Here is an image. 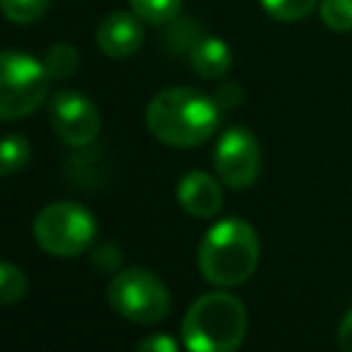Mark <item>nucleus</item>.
<instances>
[{
  "label": "nucleus",
  "instance_id": "obj_2",
  "mask_svg": "<svg viewBox=\"0 0 352 352\" xmlns=\"http://www.w3.org/2000/svg\"><path fill=\"white\" fill-rule=\"evenodd\" d=\"M261 245L256 228L242 217L217 220L201 239L198 270L212 286H239L258 267Z\"/></svg>",
  "mask_w": 352,
  "mask_h": 352
},
{
  "label": "nucleus",
  "instance_id": "obj_7",
  "mask_svg": "<svg viewBox=\"0 0 352 352\" xmlns=\"http://www.w3.org/2000/svg\"><path fill=\"white\" fill-rule=\"evenodd\" d=\"M214 170L231 190L253 187L261 173V146L245 126H228L214 146Z\"/></svg>",
  "mask_w": 352,
  "mask_h": 352
},
{
  "label": "nucleus",
  "instance_id": "obj_9",
  "mask_svg": "<svg viewBox=\"0 0 352 352\" xmlns=\"http://www.w3.org/2000/svg\"><path fill=\"white\" fill-rule=\"evenodd\" d=\"M143 19L138 14L113 11L96 28V47L113 60L132 58L143 47Z\"/></svg>",
  "mask_w": 352,
  "mask_h": 352
},
{
  "label": "nucleus",
  "instance_id": "obj_22",
  "mask_svg": "<svg viewBox=\"0 0 352 352\" xmlns=\"http://www.w3.org/2000/svg\"><path fill=\"white\" fill-rule=\"evenodd\" d=\"M338 349L341 352H352V308L341 316V322H338Z\"/></svg>",
  "mask_w": 352,
  "mask_h": 352
},
{
  "label": "nucleus",
  "instance_id": "obj_17",
  "mask_svg": "<svg viewBox=\"0 0 352 352\" xmlns=\"http://www.w3.org/2000/svg\"><path fill=\"white\" fill-rule=\"evenodd\" d=\"M261 8L272 16V19H280V22H297V19H305L319 0H258Z\"/></svg>",
  "mask_w": 352,
  "mask_h": 352
},
{
  "label": "nucleus",
  "instance_id": "obj_10",
  "mask_svg": "<svg viewBox=\"0 0 352 352\" xmlns=\"http://www.w3.org/2000/svg\"><path fill=\"white\" fill-rule=\"evenodd\" d=\"M182 209L198 220H212L223 209V187L206 170H187L176 184Z\"/></svg>",
  "mask_w": 352,
  "mask_h": 352
},
{
  "label": "nucleus",
  "instance_id": "obj_4",
  "mask_svg": "<svg viewBox=\"0 0 352 352\" xmlns=\"http://www.w3.org/2000/svg\"><path fill=\"white\" fill-rule=\"evenodd\" d=\"M33 236L50 256L72 258L85 253L96 236L94 212L77 201H52L33 217Z\"/></svg>",
  "mask_w": 352,
  "mask_h": 352
},
{
  "label": "nucleus",
  "instance_id": "obj_18",
  "mask_svg": "<svg viewBox=\"0 0 352 352\" xmlns=\"http://www.w3.org/2000/svg\"><path fill=\"white\" fill-rule=\"evenodd\" d=\"M322 22L336 33L352 30V0H319Z\"/></svg>",
  "mask_w": 352,
  "mask_h": 352
},
{
  "label": "nucleus",
  "instance_id": "obj_14",
  "mask_svg": "<svg viewBox=\"0 0 352 352\" xmlns=\"http://www.w3.org/2000/svg\"><path fill=\"white\" fill-rule=\"evenodd\" d=\"M28 294V275L8 258H0V305H16Z\"/></svg>",
  "mask_w": 352,
  "mask_h": 352
},
{
  "label": "nucleus",
  "instance_id": "obj_3",
  "mask_svg": "<svg viewBox=\"0 0 352 352\" xmlns=\"http://www.w3.org/2000/svg\"><path fill=\"white\" fill-rule=\"evenodd\" d=\"M248 336V311L231 292H206L182 319L187 352H236Z\"/></svg>",
  "mask_w": 352,
  "mask_h": 352
},
{
  "label": "nucleus",
  "instance_id": "obj_15",
  "mask_svg": "<svg viewBox=\"0 0 352 352\" xmlns=\"http://www.w3.org/2000/svg\"><path fill=\"white\" fill-rule=\"evenodd\" d=\"M132 6V14H138L148 25H168L179 16L182 0H126Z\"/></svg>",
  "mask_w": 352,
  "mask_h": 352
},
{
  "label": "nucleus",
  "instance_id": "obj_5",
  "mask_svg": "<svg viewBox=\"0 0 352 352\" xmlns=\"http://www.w3.org/2000/svg\"><path fill=\"white\" fill-rule=\"evenodd\" d=\"M107 302L118 316L135 324H154L170 314V292L165 280L146 267L118 270L107 283Z\"/></svg>",
  "mask_w": 352,
  "mask_h": 352
},
{
  "label": "nucleus",
  "instance_id": "obj_13",
  "mask_svg": "<svg viewBox=\"0 0 352 352\" xmlns=\"http://www.w3.org/2000/svg\"><path fill=\"white\" fill-rule=\"evenodd\" d=\"M30 160V143L25 135H6L0 138V176L16 173Z\"/></svg>",
  "mask_w": 352,
  "mask_h": 352
},
{
  "label": "nucleus",
  "instance_id": "obj_19",
  "mask_svg": "<svg viewBox=\"0 0 352 352\" xmlns=\"http://www.w3.org/2000/svg\"><path fill=\"white\" fill-rule=\"evenodd\" d=\"M135 352H179V344H176V338L157 333V336L143 338V341L138 344V349H135Z\"/></svg>",
  "mask_w": 352,
  "mask_h": 352
},
{
  "label": "nucleus",
  "instance_id": "obj_20",
  "mask_svg": "<svg viewBox=\"0 0 352 352\" xmlns=\"http://www.w3.org/2000/svg\"><path fill=\"white\" fill-rule=\"evenodd\" d=\"M94 264H96L99 270H116V267L121 264V250L113 248V245H104V248H99V250L94 253Z\"/></svg>",
  "mask_w": 352,
  "mask_h": 352
},
{
  "label": "nucleus",
  "instance_id": "obj_6",
  "mask_svg": "<svg viewBox=\"0 0 352 352\" xmlns=\"http://www.w3.org/2000/svg\"><path fill=\"white\" fill-rule=\"evenodd\" d=\"M50 94L44 60L28 52L0 50V121L33 116Z\"/></svg>",
  "mask_w": 352,
  "mask_h": 352
},
{
  "label": "nucleus",
  "instance_id": "obj_16",
  "mask_svg": "<svg viewBox=\"0 0 352 352\" xmlns=\"http://www.w3.org/2000/svg\"><path fill=\"white\" fill-rule=\"evenodd\" d=\"M50 0H0V11L6 19L16 25H33L47 14Z\"/></svg>",
  "mask_w": 352,
  "mask_h": 352
},
{
  "label": "nucleus",
  "instance_id": "obj_8",
  "mask_svg": "<svg viewBox=\"0 0 352 352\" xmlns=\"http://www.w3.org/2000/svg\"><path fill=\"white\" fill-rule=\"evenodd\" d=\"M50 126L66 146L82 148L96 140L102 129V116L85 94L66 88L50 99Z\"/></svg>",
  "mask_w": 352,
  "mask_h": 352
},
{
  "label": "nucleus",
  "instance_id": "obj_11",
  "mask_svg": "<svg viewBox=\"0 0 352 352\" xmlns=\"http://www.w3.org/2000/svg\"><path fill=\"white\" fill-rule=\"evenodd\" d=\"M187 58H190L192 72H195L198 77H204V80H220V77H226L228 69H231V63H234L228 44H226L223 38H214V36L198 38V41L190 47Z\"/></svg>",
  "mask_w": 352,
  "mask_h": 352
},
{
  "label": "nucleus",
  "instance_id": "obj_1",
  "mask_svg": "<svg viewBox=\"0 0 352 352\" xmlns=\"http://www.w3.org/2000/svg\"><path fill=\"white\" fill-rule=\"evenodd\" d=\"M220 104L190 85L160 91L146 107L148 132L173 148H192L206 143L220 126Z\"/></svg>",
  "mask_w": 352,
  "mask_h": 352
},
{
  "label": "nucleus",
  "instance_id": "obj_12",
  "mask_svg": "<svg viewBox=\"0 0 352 352\" xmlns=\"http://www.w3.org/2000/svg\"><path fill=\"white\" fill-rule=\"evenodd\" d=\"M44 69L50 80H69L80 69V52L72 44H52L44 55Z\"/></svg>",
  "mask_w": 352,
  "mask_h": 352
},
{
  "label": "nucleus",
  "instance_id": "obj_21",
  "mask_svg": "<svg viewBox=\"0 0 352 352\" xmlns=\"http://www.w3.org/2000/svg\"><path fill=\"white\" fill-rule=\"evenodd\" d=\"M239 99H242V91H239V85H234V82H223V85L217 88V94H214V102H217L223 110H226V107H236Z\"/></svg>",
  "mask_w": 352,
  "mask_h": 352
}]
</instances>
